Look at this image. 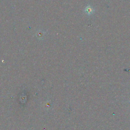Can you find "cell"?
I'll return each instance as SVG.
<instances>
[{
	"instance_id": "obj_1",
	"label": "cell",
	"mask_w": 130,
	"mask_h": 130,
	"mask_svg": "<svg viewBox=\"0 0 130 130\" xmlns=\"http://www.w3.org/2000/svg\"><path fill=\"white\" fill-rule=\"evenodd\" d=\"M94 9L90 5H88L84 9L85 13L88 15H90L93 13Z\"/></svg>"
}]
</instances>
